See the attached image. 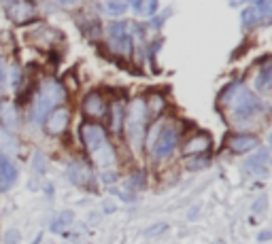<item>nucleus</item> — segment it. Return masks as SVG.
Masks as SVG:
<instances>
[{
  "mask_svg": "<svg viewBox=\"0 0 272 244\" xmlns=\"http://www.w3.org/2000/svg\"><path fill=\"white\" fill-rule=\"evenodd\" d=\"M219 102L230 108L234 119H251L253 115H257L261 111L259 98L253 92H249L240 81H236V83H232L223 89L219 96Z\"/></svg>",
  "mask_w": 272,
  "mask_h": 244,
  "instance_id": "obj_1",
  "label": "nucleus"
},
{
  "mask_svg": "<svg viewBox=\"0 0 272 244\" xmlns=\"http://www.w3.org/2000/svg\"><path fill=\"white\" fill-rule=\"evenodd\" d=\"M125 130H128V140L132 149L139 151L147 136V102L141 98H134L128 106V115H125Z\"/></svg>",
  "mask_w": 272,
  "mask_h": 244,
  "instance_id": "obj_2",
  "label": "nucleus"
},
{
  "mask_svg": "<svg viewBox=\"0 0 272 244\" xmlns=\"http://www.w3.org/2000/svg\"><path fill=\"white\" fill-rule=\"evenodd\" d=\"M62 100H64V87L53 79L43 81L39 94H36V100L32 104V119L45 121V117H47Z\"/></svg>",
  "mask_w": 272,
  "mask_h": 244,
  "instance_id": "obj_3",
  "label": "nucleus"
},
{
  "mask_svg": "<svg viewBox=\"0 0 272 244\" xmlns=\"http://www.w3.org/2000/svg\"><path fill=\"white\" fill-rule=\"evenodd\" d=\"M108 41H111L113 49L121 53L123 58L132 56V39L128 34V24L125 22H115L108 26Z\"/></svg>",
  "mask_w": 272,
  "mask_h": 244,
  "instance_id": "obj_4",
  "label": "nucleus"
},
{
  "mask_svg": "<svg viewBox=\"0 0 272 244\" xmlns=\"http://www.w3.org/2000/svg\"><path fill=\"white\" fill-rule=\"evenodd\" d=\"M68 121H70V111L66 106H56L53 111L45 117V130L51 136H60V134H64L66 128H68Z\"/></svg>",
  "mask_w": 272,
  "mask_h": 244,
  "instance_id": "obj_5",
  "label": "nucleus"
},
{
  "mask_svg": "<svg viewBox=\"0 0 272 244\" xmlns=\"http://www.w3.org/2000/svg\"><path fill=\"white\" fill-rule=\"evenodd\" d=\"M106 140H108L106 138V130L102 128V125H98V123H83L81 125V142H83V147L89 153L96 151Z\"/></svg>",
  "mask_w": 272,
  "mask_h": 244,
  "instance_id": "obj_6",
  "label": "nucleus"
},
{
  "mask_svg": "<svg viewBox=\"0 0 272 244\" xmlns=\"http://www.w3.org/2000/svg\"><path fill=\"white\" fill-rule=\"evenodd\" d=\"M177 142H179L177 128H162L160 136H158V140H156V144H153L151 151L156 153V157L164 159V157H168L170 153L177 149Z\"/></svg>",
  "mask_w": 272,
  "mask_h": 244,
  "instance_id": "obj_7",
  "label": "nucleus"
},
{
  "mask_svg": "<svg viewBox=\"0 0 272 244\" xmlns=\"http://www.w3.org/2000/svg\"><path fill=\"white\" fill-rule=\"evenodd\" d=\"M257 147H259V140H257V136H253V134H234V136L228 138V149L232 153H236V155L249 153Z\"/></svg>",
  "mask_w": 272,
  "mask_h": 244,
  "instance_id": "obj_8",
  "label": "nucleus"
},
{
  "mask_svg": "<svg viewBox=\"0 0 272 244\" xmlns=\"http://www.w3.org/2000/svg\"><path fill=\"white\" fill-rule=\"evenodd\" d=\"M17 180V168L11 161V157L0 153V193L3 191H9Z\"/></svg>",
  "mask_w": 272,
  "mask_h": 244,
  "instance_id": "obj_9",
  "label": "nucleus"
},
{
  "mask_svg": "<svg viewBox=\"0 0 272 244\" xmlns=\"http://www.w3.org/2000/svg\"><path fill=\"white\" fill-rule=\"evenodd\" d=\"M66 174L70 178V183H75L79 187H89L92 185V180H94L92 170H89V166L83 164V161H72V164L68 166V170H66Z\"/></svg>",
  "mask_w": 272,
  "mask_h": 244,
  "instance_id": "obj_10",
  "label": "nucleus"
},
{
  "mask_svg": "<svg viewBox=\"0 0 272 244\" xmlns=\"http://www.w3.org/2000/svg\"><path fill=\"white\" fill-rule=\"evenodd\" d=\"M83 113L92 119H100V117L106 115V102L104 98L98 94V92H89L85 98H83Z\"/></svg>",
  "mask_w": 272,
  "mask_h": 244,
  "instance_id": "obj_11",
  "label": "nucleus"
},
{
  "mask_svg": "<svg viewBox=\"0 0 272 244\" xmlns=\"http://www.w3.org/2000/svg\"><path fill=\"white\" fill-rule=\"evenodd\" d=\"M211 138H208V134H194L192 138L185 142L183 147V155L185 157H196V155H204V153L211 149Z\"/></svg>",
  "mask_w": 272,
  "mask_h": 244,
  "instance_id": "obj_12",
  "label": "nucleus"
},
{
  "mask_svg": "<svg viewBox=\"0 0 272 244\" xmlns=\"http://www.w3.org/2000/svg\"><path fill=\"white\" fill-rule=\"evenodd\" d=\"M9 20H11L13 24H28L34 20V5L30 3H11V7H9Z\"/></svg>",
  "mask_w": 272,
  "mask_h": 244,
  "instance_id": "obj_13",
  "label": "nucleus"
},
{
  "mask_svg": "<svg viewBox=\"0 0 272 244\" xmlns=\"http://www.w3.org/2000/svg\"><path fill=\"white\" fill-rule=\"evenodd\" d=\"M0 125L7 130V132H11L17 128V108L13 102H0Z\"/></svg>",
  "mask_w": 272,
  "mask_h": 244,
  "instance_id": "obj_14",
  "label": "nucleus"
},
{
  "mask_svg": "<svg viewBox=\"0 0 272 244\" xmlns=\"http://www.w3.org/2000/svg\"><path fill=\"white\" fill-rule=\"evenodd\" d=\"M92 155H94L96 164L100 168H108V166L115 164V149L111 147V142H108V140L104 144H100L96 151H92Z\"/></svg>",
  "mask_w": 272,
  "mask_h": 244,
  "instance_id": "obj_15",
  "label": "nucleus"
},
{
  "mask_svg": "<svg viewBox=\"0 0 272 244\" xmlns=\"http://www.w3.org/2000/svg\"><path fill=\"white\" fill-rule=\"evenodd\" d=\"M247 168L251 170V172H257L259 176H264L268 172V151L261 149L257 155H253L249 161H247Z\"/></svg>",
  "mask_w": 272,
  "mask_h": 244,
  "instance_id": "obj_16",
  "label": "nucleus"
},
{
  "mask_svg": "<svg viewBox=\"0 0 272 244\" xmlns=\"http://www.w3.org/2000/svg\"><path fill=\"white\" fill-rule=\"evenodd\" d=\"M123 121H125V108L123 102H113L111 104V130L115 134H119L123 130Z\"/></svg>",
  "mask_w": 272,
  "mask_h": 244,
  "instance_id": "obj_17",
  "label": "nucleus"
},
{
  "mask_svg": "<svg viewBox=\"0 0 272 244\" xmlns=\"http://www.w3.org/2000/svg\"><path fill=\"white\" fill-rule=\"evenodd\" d=\"M100 9L104 13L108 15H123L125 11H128V0H104V3L100 5Z\"/></svg>",
  "mask_w": 272,
  "mask_h": 244,
  "instance_id": "obj_18",
  "label": "nucleus"
},
{
  "mask_svg": "<svg viewBox=\"0 0 272 244\" xmlns=\"http://www.w3.org/2000/svg\"><path fill=\"white\" fill-rule=\"evenodd\" d=\"M270 85H272V70L264 68L257 75V79H255V89H257V92H261V94H268L270 92Z\"/></svg>",
  "mask_w": 272,
  "mask_h": 244,
  "instance_id": "obj_19",
  "label": "nucleus"
},
{
  "mask_svg": "<svg viewBox=\"0 0 272 244\" xmlns=\"http://www.w3.org/2000/svg\"><path fill=\"white\" fill-rule=\"evenodd\" d=\"M72 219H75V214H72L70 210L60 212V214H58V219H53V223H51V231H53V233H60L62 229L66 227V225L72 223Z\"/></svg>",
  "mask_w": 272,
  "mask_h": 244,
  "instance_id": "obj_20",
  "label": "nucleus"
},
{
  "mask_svg": "<svg viewBox=\"0 0 272 244\" xmlns=\"http://www.w3.org/2000/svg\"><path fill=\"white\" fill-rule=\"evenodd\" d=\"M240 20H242V28H244V30L255 28V26H257V20H259V15H257V11H255V7L244 9L242 15H240Z\"/></svg>",
  "mask_w": 272,
  "mask_h": 244,
  "instance_id": "obj_21",
  "label": "nucleus"
},
{
  "mask_svg": "<svg viewBox=\"0 0 272 244\" xmlns=\"http://www.w3.org/2000/svg\"><path fill=\"white\" fill-rule=\"evenodd\" d=\"M164 106H166V100H164V96L162 94H153L149 98V104H147V113H151L153 117H158L162 111H164Z\"/></svg>",
  "mask_w": 272,
  "mask_h": 244,
  "instance_id": "obj_22",
  "label": "nucleus"
},
{
  "mask_svg": "<svg viewBox=\"0 0 272 244\" xmlns=\"http://www.w3.org/2000/svg\"><path fill=\"white\" fill-rule=\"evenodd\" d=\"M17 144L13 142V138L9 136V132L3 130L0 132V153H5V155H9V153H15Z\"/></svg>",
  "mask_w": 272,
  "mask_h": 244,
  "instance_id": "obj_23",
  "label": "nucleus"
},
{
  "mask_svg": "<svg viewBox=\"0 0 272 244\" xmlns=\"http://www.w3.org/2000/svg\"><path fill=\"white\" fill-rule=\"evenodd\" d=\"M32 170L39 176L47 174V157H45L43 153H34V157H32Z\"/></svg>",
  "mask_w": 272,
  "mask_h": 244,
  "instance_id": "obj_24",
  "label": "nucleus"
},
{
  "mask_svg": "<svg viewBox=\"0 0 272 244\" xmlns=\"http://www.w3.org/2000/svg\"><path fill=\"white\" fill-rule=\"evenodd\" d=\"M5 242L7 244H17V242H20V231H17V229H9L5 233Z\"/></svg>",
  "mask_w": 272,
  "mask_h": 244,
  "instance_id": "obj_25",
  "label": "nucleus"
},
{
  "mask_svg": "<svg viewBox=\"0 0 272 244\" xmlns=\"http://www.w3.org/2000/svg\"><path fill=\"white\" fill-rule=\"evenodd\" d=\"M145 185V178H143V172H134V176L130 178V187H136V189H141Z\"/></svg>",
  "mask_w": 272,
  "mask_h": 244,
  "instance_id": "obj_26",
  "label": "nucleus"
},
{
  "mask_svg": "<svg viewBox=\"0 0 272 244\" xmlns=\"http://www.w3.org/2000/svg\"><path fill=\"white\" fill-rule=\"evenodd\" d=\"M166 229V223H158V227H149L147 229V236H156V233H162Z\"/></svg>",
  "mask_w": 272,
  "mask_h": 244,
  "instance_id": "obj_27",
  "label": "nucleus"
},
{
  "mask_svg": "<svg viewBox=\"0 0 272 244\" xmlns=\"http://www.w3.org/2000/svg\"><path fill=\"white\" fill-rule=\"evenodd\" d=\"M20 79H22V70H20V66H15L13 68V87L17 89V85H20Z\"/></svg>",
  "mask_w": 272,
  "mask_h": 244,
  "instance_id": "obj_28",
  "label": "nucleus"
},
{
  "mask_svg": "<svg viewBox=\"0 0 272 244\" xmlns=\"http://www.w3.org/2000/svg\"><path fill=\"white\" fill-rule=\"evenodd\" d=\"M166 15H168V13H166ZM166 15H162V17H153V20H151V26H153V28H160V26L164 24V17H166Z\"/></svg>",
  "mask_w": 272,
  "mask_h": 244,
  "instance_id": "obj_29",
  "label": "nucleus"
},
{
  "mask_svg": "<svg viewBox=\"0 0 272 244\" xmlns=\"http://www.w3.org/2000/svg\"><path fill=\"white\" fill-rule=\"evenodd\" d=\"M115 178H117L115 172H104V174H102V180H104V183H113Z\"/></svg>",
  "mask_w": 272,
  "mask_h": 244,
  "instance_id": "obj_30",
  "label": "nucleus"
},
{
  "mask_svg": "<svg viewBox=\"0 0 272 244\" xmlns=\"http://www.w3.org/2000/svg\"><path fill=\"white\" fill-rule=\"evenodd\" d=\"M261 206H266V197H261V200L257 202V204H253V210H257V212H261L264 208H261Z\"/></svg>",
  "mask_w": 272,
  "mask_h": 244,
  "instance_id": "obj_31",
  "label": "nucleus"
},
{
  "mask_svg": "<svg viewBox=\"0 0 272 244\" xmlns=\"http://www.w3.org/2000/svg\"><path fill=\"white\" fill-rule=\"evenodd\" d=\"M132 9H134V11H143V0H132Z\"/></svg>",
  "mask_w": 272,
  "mask_h": 244,
  "instance_id": "obj_32",
  "label": "nucleus"
},
{
  "mask_svg": "<svg viewBox=\"0 0 272 244\" xmlns=\"http://www.w3.org/2000/svg\"><path fill=\"white\" fill-rule=\"evenodd\" d=\"M3 81H5V62L0 60V87H3Z\"/></svg>",
  "mask_w": 272,
  "mask_h": 244,
  "instance_id": "obj_33",
  "label": "nucleus"
},
{
  "mask_svg": "<svg viewBox=\"0 0 272 244\" xmlns=\"http://www.w3.org/2000/svg\"><path fill=\"white\" fill-rule=\"evenodd\" d=\"M77 0H58V5H62V7H72Z\"/></svg>",
  "mask_w": 272,
  "mask_h": 244,
  "instance_id": "obj_34",
  "label": "nucleus"
},
{
  "mask_svg": "<svg viewBox=\"0 0 272 244\" xmlns=\"http://www.w3.org/2000/svg\"><path fill=\"white\" fill-rule=\"evenodd\" d=\"M113 210H115V206L106 202V204H104V212H113Z\"/></svg>",
  "mask_w": 272,
  "mask_h": 244,
  "instance_id": "obj_35",
  "label": "nucleus"
},
{
  "mask_svg": "<svg viewBox=\"0 0 272 244\" xmlns=\"http://www.w3.org/2000/svg\"><path fill=\"white\" fill-rule=\"evenodd\" d=\"M268 238H270V233H268V231H261V233H259V240H261V242L268 240Z\"/></svg>",
  "mask_w": 272,
  "mask_h": 244,
  "instance_id": "obj_36",
  "label": "nucleus"
},
{
  "mask_svg": "<svg viewBox=\"0 0 272 244\" xmlns=\"http://www.w3.org/2000/svg\"><path fill=\"white\" fill-rule=\"evenodd\" d=\"M3 3H7V5H11V3H15V0H3Z\"/></svg>",
  "mask_w": 272,
  "mask_h": 244,
  "instance_id": "obj_37",
  "label": "nucleus"
},
{
  "mask_svg": "<svg viewBox=\"0 0 272 244\" xmlns=\"http://www.w3.org/2000/svg\"><path fill=\"white\" fill-rule=\"evenodd\" d=\"M255 3H257V0H255Z\"/></svg>",
  "mask_w": 272,
  "mask_h": 244,
  "instance_id": "obj_38",
  "label": "nucleus"
}]
</instances>
